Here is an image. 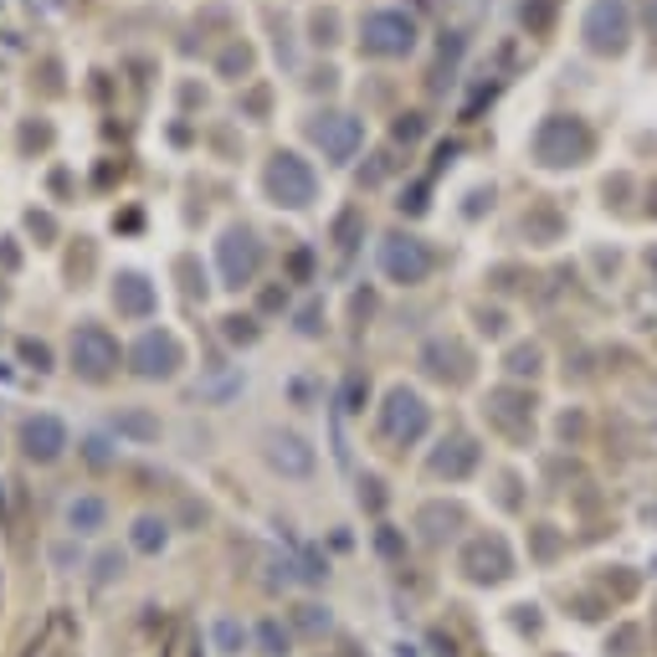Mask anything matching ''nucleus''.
Returning a JSON list of instances; mask_svg holds the SVG:
<instances>
[{
    "label": "nucleus",
    "mask_w": 657,
    "mask_h": 657,
    "mask_svg": "<svg viewBox=\"0 0 657 657\" xmlns=\"http://www.w3.org/2000/svg\"><path fill=\"white\" fill-rule=\"evenodd\" d=\"M268 186H272V196L288 201V206H309L313 201V175H309V165L298 160V155H278V160H272Z\"/></svg>",
    "instance_id": "nucleus-4"
},
{
    "label": "nucleus",
    "mask_w": 657,
    "mask_h": 657,
    "mask_svg": "<svg viewBox=\"0 0 657 657\" xmlns=\"http://www.w3.org/2000/svg\"><path fill=\"white\" fill-rule=\"evenodd\" d=\"M427 431V406H421V396H411V390H390L386 401V437L390 442H416Z\"/></svg>",
    "instance_id": "nucleus-5"
},
{
    "label": "nucleus",
    "mask_w": 657,
    "mask_h": 657,
    "mask_svg": "<svg viewBox=\"0 0 657 657\" xmlns=\"http://www.w3.org/2000/svg\"><path fill=\"white\" fill-rule=\"evenodd\" d=\"M129 545H135L139 555H160L165 545H170V524L155 519V514H139L135 529H129Z\"/></svg>",
    "instance_id": "nucleus-14"
},
{
    "label": "nucleus",
    "mask_w": 657,
    "mask_h": 657,
    "mask_svg": "<svg viewBox=\"0 0 657 657\" xmlns=\"http://www.w3.org/2000/svg\"><path fill=\"white\" fill-rule=\"evenodd\" d=\"M462 570L472 580H504L509 576V550H504V539H472L468 550H462Z\"/></svg>",
    "instance_id": "nucleus-8"
},
{
    "label": "nucleus",
    "mask_w": 657,
    "mask_h": 657,
    "mask_svg": "<svg viewBox=\"0 0 657 657\" xmlns=\"http://www.w3.org/2000/svg\"><path fill=\"white\" fill-rule=\"evenodd\" d=\"M268 462L278 472H288V478H309V472H313V452L303 447V437H293V431H288V437H272V442H268Z\"/></svg>",
    "instance_id": "nucleus-9"
},
{
    "label": "nucleus",
    "mask_w": 657,
    "mask_h": 657,
    "mask_svg": "<svg viewBox=\"0 0 657 657\" xmlns=\"http://www.w3.org/2000/svg\"><path fill=\"white\" fill-rule=\"evenodd\" d=\"M252 647L262 657H288V653H293V627H282L278 617H262L252 627Z\"/></svg>",
    "instance_id": "nucleus-13"
},
{
    "label": "nucleus",
    "mask_w": 657,
    "mask_h": 657,
    "mask_svg": "<svg viewBox=\"0 0 657 657\" xmlns=\"http://www.w3.org/2000/svg\"><path fill=\"white\" fill-rule=\"evenodd\" d=\"M103 524H108V504L98 494H78L68 504V529L72 535H98Z\"/></svg>",
    "instance_id": "nucleus-11"
},
{
    "label": "nucleus",
    "mask_w": 657,
    "mask_h": 657,
    "mask_svg": "<svg viewBox=\"0 0 657 657\" xmlns=\"http://www.w3.org/2000/svg\"><path fill=\"white\" fill-rule=\"evenodd\" d=\"M82 452H88V462H93V468H103L108 457H113V452H108L103 437H88V442H82Z\"/></svg>",
    "instance_id": "nucleus-22"
},
{
    "label": "nucleus",
    "mask_w": 657,
    "mask_h": 657,
    "mask_svg": "<svg viewBox=\"0 0 657 657\" xmlns=\"http://www.w3.org/2000/svg\"><path fill=\"white\" fill-rule=\"evenodd\" d=\"M472 442H457V452H437L431 457V472H447V478H462V472L472 468Z\"/></svg>",
    "instance_id": "nucleus-18"
},
{
    "label": "nucleus",
    "mask_w": 657,
    "mask_h": 657,
    "mask_svg": "<svg viewBox=\"0 0 657 657\" xmlns=\"http://www.w3.org/2000/svg\"><path fill=\"white\" fill-rule=\"evenodd\" d=\"M329 627H335V621H329V611H323V606H313V601H303L293 611V631H303V637H323Z\"/></svg>",
    "instance_id": "nucleus-19"
},
{
    "label": "nucleus",
    "mask_w": 657,
    "mask_h": 657,
    "mask_svg": "<svg viewBox=\"0 0 657 657\" xmlns=\"http://www.w3.org/2000/svg\"><path fill=\"white\" fill-rule=\"evenodd\" d=\"M113 576H123V555L119 550H103V555H98V586H108V580H113Z\"/></svg>",
    "instance_id": "nucleus-21"
},
{
    "label": "nucleus",
    "mask_w": 657,
    "mask_h": 657,
    "mask_svg": "<svg viewBox=\"0 0 657 657\" xmlns=\"http://www.w3.org/2000/svg\"><path fill=\"white\" fill-rule=\"evenodd\" d=\"M62 447H68V427H62V416L37 411V416L21 421V452H27L31 462H57Z\"/></svg>",
    "instance_id": "nucleus-3"
},
{
    "label": "nucleus",
    "mask_w": 657,
    "mask_h": 657,
    "mask_svg": "<svg viewBox=\"0 0 657 657\" xmlns=\"http://www.w3.org/2000/svg\"><path fill=\"white\" fill-rule=\"evenodd\" d=\"M180 360H186V349H180V339L170 335V329H149V335H139V345L129 349V365H135L139 380H165L180 370Z\"/></svg>",
    "instance_id": "nucleus-2"
},
{
    "label": "nucleus",
    "mask_w": 657,
    "mask_h": 657,
    "mask_svg": "<svg viewBox=\"0 0 657 657\" xmlns=\"http://www.w3.org/2000/svg\"><path fill=\"white\" fill-rule=\"evenodd\" d=\"M113 427H119V437H139V442H155V437H160V421L145 411H123Z\"/></svg>",
    "instance_id": "nucleus-17"
},
{
    "label": "nucleus",
    "mask_w": 657,
    "mask_h": 657,
    "mask_svg": "<svg viewBox=\"0 0 657 657\" xmlns=\"http://www.w3.org/2000/svg\"><path fill=\"white\" fill-rule=\"evenodd\" d=\"M216 257H221V278H227V282H247L257 272V262H262L252 231H227L221 247H216Z\"/></svg>",
    "instance_id": "nucleus-7"
},
{
    "label": "nucleus",
    "mask_w": 657,
    "mask_h": 657,
    "mask_svg": "<svg viewBox=\"0 0 657 657\" xmlns=\"http://www.w3.org/2000/svg\"><path fill=\"white\" fill-rule=\"evenodd\" d=\"M68 355H72V370H78L82 380H108L119 370V339L108 335L103 323H78Z\"/></svg>",
    "instance_id": "nucleus-1"
},
{
    "label": "nucleus",
    "mask_w": 657,
    "mask_h": 657,
    "mask_svg": "<svg viewBox=\"0 0 657 657\" xmlns=\"http://www.w3.org/2000/svg\"><path fill=\"white\" fill-rule=\"evenodd\" d=\"M386 272L390 278H401V282H416L421 272H427V252L416 242H390L386 247Z\"/></svg>",
    "instance_id": "nucleus-12"
},
{
    "label": "nucleus",
    "mask_w": 657,
    "mask_h": 657,
    "mask_svg": "<svg viewBox=\"0 0 657 657\" xmlns=\"http://www.w3.org/2000/svg\"><path fill=\"white\" fill-rule=\"evenodd\" d=\"M313 139H319V145H329L335 155H349V145L360 139V129H355L349 119H335V123H319V129H313Z\"/></svg>",
    "instance_id": "nucleus-16"
},
{
    "label": "nucleus",
    "mask_w": 657,
    "mask_h": 657,
    "mask_svg": "<svg viewBox=\"0 0 657 657\" xmlns=\"http://www.w3.org/2000/svg\"><path fill=\"white\" fill-rule=\"evenodd\" d=\"M113 309L123 319H149V313L160 309V293H155V282L145 272H119L113 278Z\"/></svg>",
    "instance_id": "nucleus-6"
},
{
    "label": "nucleus",
    "mask_w": 657,
    "mask_h": 657,
    "mask_svg": "<svg viewBox=\"0 0 657 657\" xmlns=\"http://www.w3.org/2000/svg\"><path fill=\"white\" fill-rule=\"evenodd\" d=\"M365 41L376 47V52H401V47H411V21L406 16H370L365 21Z\"/></svg>",
    "instance_id": "nucleus-10"
},
{
    "label": "nucleus",
    "mask_w": 657,
    "mask_h": 657,
    "mask_svg": "<svg viewBox=\"0 0 657 657\" xmlns=\"http://www.w3.org/2000/svg\"><path fill=\"white\" fill-rule=\"evenodd\" d=\"M21 360H27L31 370H52V349L41 345V339H21Z\"/></svg>",
    "instance_id": "nucleus-20"
},
{
    "label": "nucleus",
    "mask_w": 657,
    "mask_h": 657,
    "mask_svg": "<svg viewBox=\"0 0 657 657\" xmlns=\"http://www.w3.org/2000/svg\"><path fill=\"white\" fill-rule=\"evenodd\" d=\"M211 637H216V653H227V657H242V647L252 643V631H247L237 617H216Z\"/></svg>",
    "instance_id": "nucleus-15"
}]
</instances>
